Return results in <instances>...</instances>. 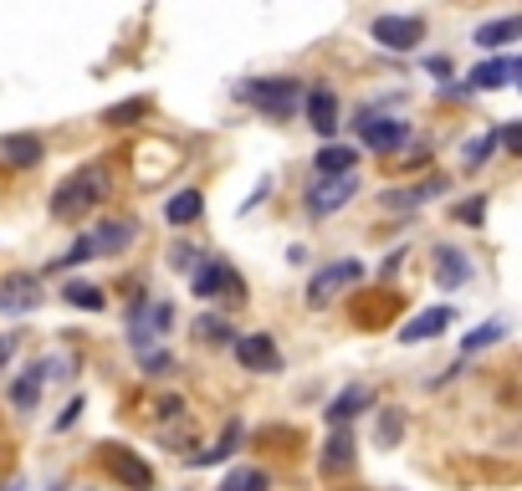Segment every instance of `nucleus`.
<instances>
[{
    "label": "nucleus",
    "instance_id": "nucleus-37",
    "mask_svg": "<svg viewBox=\"0 0 522 491\" xmlns=\"http://www.w3.org/2000/svg\"><path fill=\"white\" fill-rule=\"evenodd\" d=\"M77 415H82V399H72V405H67V415H62V420H57V430H67V425H72V420H77Z\"/></svg>",
    "mask_w": 522,
    "mask_h": 491
},
{
    "label": "nucleus",
    "instance_id": "nucleus-4",
    "mask_svg": "<svg viewBox=\"0 0 522 491\" xmlns=\"http://www.w3.org/2000/svg\"><path fill=\"white\" fill-rule=\"evenodd\" d=\"M236 348V364L251 369V374H277L282 369V353H277V338L267 333H246V338H231Z\"/></svg>",
    "mask_w": 522,
    "mask_h": 491
},
{
    "label": "nucleus",
    "instance_id": "nucleus-17",
    "mask_svg": "<svg viewBox=\"0 0 522 491\" xmlns=\"http://www.w3.org/2000/svg\"><path fill=\"white\" fill-rule=\"evenodd\" d=\"M0 159H6L11 169H36L41 164V139H31V133H11V139H0Z\"/></svg>",
    "mask_w": 522,
    "mask_h": 491
},
{
    "label": "nucleus",
    "instance_id": "nucleus-23",
    "mask_svg": "<svg viewBox=\"0 0 522 491\" xmlns=\"http://www.w3.org/2000/svg\"><path fill=\"white\" fill-rule=\"evenodd\" d=\"M200 210H205V195L200 190H180L164 205V220H169V226H190V220H200Z\"/></svg>",
    "mask_w": 522,
    "mask_h": 491
},
{
    "label": "nucleus",
    "instance_id": "nucleus-11",
    "mask_svg": "<svg viewBox=\"0 0 522 491\" xmlns=\"http://www.w3.org/2000/svg\"><path fill=\"white\" fill-rule=\"evenodd\" d=\"M139 236V226H134V220H103V226L98 231H87V251H93V256H113V251H128V241H134Z\"/></svg>",
    "mask_w": 522,
    "mask_h": 491
},
{
    "label": "nucleus",
    "instance_id": "nucleus-34",
    "mask_svg": "<svg viewBox=\"0 0 522 491\" xmlns=\"http://www.w3.org/2000/svg\"><path fill=\"white\" fill-rule=\"evenodd\" d=\"M164 369H169V353H164V348H159V353L149 348V353H144V374H164Z\"/></svg>",
    "mask_w": 522,
    "mask_h": 491
},
{
    "label": "nucleus",
    "instance_id": "nucleus-8",
    "mask_svg": "<svg viewBox=\"0 0 522 491\" xmlns=\"http://www.w3.org/2000/svg\"><path fill=\"white\" fill-rule=\"evenodd\" d=\"M364 282V261H333V266H323V272L313 277V287H308V302H328L333 292H343V287H359Z\"/></svg>",
    "mask_w": 522,
    "mask_h": 491
},
{
    "label": "nucleus",
    "instance_id": "nucleus-30",
    "mask_svg": "<svg viewBox=\"0 0 522 491\" xmlns=\"http://www.w3.org/2000/svg\"><path fill=\"white\" fill-rule=\"evenodd\" d=\"M236 440H241V425H226L221 445H210V451H200V456H195V466H215V461H226V456L236 451Z\"/></svg>",
    "mask_w": 522,
    "mask_h": 491
},
{
    "label": "nucleus",
    "instance_id": "nucleus-22",
    "mask_svg": "<svg viewBox=\"0 0 522 491\" xmlns=\"http://www.w3.org/2000/svg\"><path fill=\"white\" fill-rule=\"evenodd\" d=\"M435 195H446V180H425L420 190H384L379 200H384L389 210H415L420 200H435Z\"/></svg>",
    "mask_w": 522,
    "mask_h": 491
},
{
    "label": "nucleus",
    "instance_id": "nucleus-24",
    "mask_svg": "<svg viewBox=\"0 0 522 491\" xmlns=\"http://www.w3.org/2000/svg\"><path fill=\"white\" fill-rule=\"evenodd\" d=\"M62 297H67V307H82V312H103V302H108L98 292V282H67Z\"/></svg>",
    "mask_w": 522,
    "mask_h": 491
},
{
    "label": "nucleus",
    "instance_id": "nucleus-15",
    "mask_svg": "<svg viewBox=\"0 0 522 491\" xmlns=\"http://www.w3.org/2000/svg\"><path fill=\"white\" fill-rule=\"evenodd\" d=\"M435 277H441V287H466L471 282V261L461 246H435Z\"/></svg>",
    "mask_w": 522,
    "mask_h": 491
},
{
    "label": "nucleus",
    "instance_id": "nucleus-33",
    "mask_svg": "<svg viewBox=\"0 0 522 491\" xmlns=\"http://www.w3.org/2000/svg\"><path fill=\"white\" fill-rule=\"evenodd\" d=\"M200 261H205V256L190 251V246H174V251H169V266H174V272H195Z\"/></svg>",
    "mask_w": 522,
    "mask_h": 491
},
{
    "label": "nucleus",
    "instance_id": "nucleus-27",
    "mask_svg": "<svg viewBox=\"0 0 522 491\" xmlns=\"http://www.w3.org/2000/svg\"><path fill=\"white\" fill-rule=\"evenodd\" d=\"M492 149H497V133H476V139L461 144V164H466V169H482V164L492 159Z\"/></svg>",
    "mask_w": 522,
    "mask_h": 491
},
{
    "label": "nucleus",
    "instance_id": "nucleus-5",
    "mask_svg": "<svg viewBox=\"0 0 522 491\" xmlns=\"http://www.w3.org/2000/svg\"><path fill=\"white\" fill-rule=\"evenodd\" d=\"M190 292H195V297H221V292H236V297H241V277H236L231 261L210 256V261H200L195 272H190Z\"/></svg>",
    "mask_w": 522,
    "mask_h": 491
},
{
    "label": "nucleus",
    "instance_id": "nucleus-28",
    "mask_svg": "<svg viewBox=\"0 0 522 491\" xmlns=\"http://www.w3.org/2000/svg\"><path fill=\"white\" fill-rule=\"evenodd\" d=\"M272 481H267V471H256V466H236L226 481H221V491H267Z\"/></svg>",
    "mask_w": 522,
    "mask_h": 491
},
{
    "label": "nucleus",
    "instance_id": "nucleus-12",
    "mask_svg": "<svg viewBox=\"0 0 522 491\" xmlns=\"http://www.w3.org/2000/svg\"><path fill=\"white\" fill-rule=\"evenodd\" d=\"M108 471L128 486V491H144V486H154V471L128 451V445H108Z\"/></svg>",
    "mask_w": 522,
    "mask_h": 491
},
{
    "label": "nucleus",
    "instance_id": "nucleus-9",
    "mask_svg": "<svg viewBox=\"0 0 522 491\" xmlns=\"http://www.w3.org/2000/svg\"><path fill=\"white\" fill-rule=\"evenodd\" d=\"M359 139L374 154H395L400 144H410V123H400V118H359Z\"/></svg>",
    "mask_w": 522,
    "mask_h": 491
},
{
    "label": "nucleus",
    "instance_id": "nucleus-7",
    "mask_svg": "<svg viewBox=\"0 0 522 491\" xmlns=\"http://www.w3.org/2000/svg\"><path fill=\"white\" fill-rule=\"evenodd\" d=\"M169 328V302H139L134 312H128V343H134L139 353H149V338H159Z\"/></svg>",
    "mask_w": 522,
    "mask_h": 491
},
{
    "label": "nucleus",
    "instance_id": "nucleus-25",
    "mask_svg": "<svg viewBox=\"0 0 522 491\" xmlns=\"http://www.w3.org/2000/svg\"><path fill=\"white\" fill-rule=\"evenodd\" d=\"M144 118H149V98H128V103H113L103 113L108 128H128V123H144Z\"/></svg>",
    "mask_w": 522,
    "mask_h": 491
},
{
    "label": "nucleus",
    "instance_id": "nucleus-13",
    "mask_svg": "<svg viewBox=\"0 0 522 491\" xmlns=\"http://www.w3.org/2000/svg\"><path fill=\"white\" fill-rule=\"evenodd\" d=\"M41 302V287H36V277H26V272H16V277H6L0 282V312H31Z\"/></svg>",
    "mask_w": 522,
    "mask_h": 491
},
{
    "label": "nucleus",
    "instance_id": "nucleus-19",
    "mask_svg": "<svg viewBox=\"0 0 522 491\" xmlns=\"http://www.w3.org/2000/svg\"><path fill=\"white\" fill-rule=\"evenodd\" d=\"M364 405H369V389H364V384H348V389L333 399V405H328V425H338V430H343V425L354 420Z\"/></svg>",
    "mask_w": 522,
    "mask_h": 491
},
{
    "label": "nucleus",
    "instance_id": "nucleus-35",
    "mask_svg": "<svg viewBox=\"0 0 522 491\" xmlns=\"http://www.w3.org/2000/svg\"><path fill=\"white\" fill-rule=\"evenodd\" d=\"M195 328H200V333H205V338H231V333H226V323H221V318H200V323H195Z\"/></svg>",
    "mask_w": 522,
    "mask_h": 491
},
{
    "label": "nucleus",
    "instance_id": "nucleus-16",
    "mask_svg": "<svg viewBox=\"0 0 522 491\" xmlns=\"http://www.w3.org/2000/svg\"><path fill=\"white\" fill-rule=\"evenodd\" d=\"M308 123H313V133H338V98L328 93V87H313L308 93Z\"/></svg>",
    "mask_w": 522,
    "mask_h": 491
},
{
    "label": "nucleus",
    "instance_id": "nucleus-38",
    "mask_svg": "<svg viewBox=\"0 0 522 491\" xmlns=\"http://www.w3.org/2000/svg\"><path fill=\"white\" fill-rule=\"evenodd\" d=\"M425 67H430L435 77H446V72H451V62H446V57H425Z\"/></svg>",
    "mask_w": 522,
    "mask_h": 491
},
{
    "label": "nucleus",
    "instance_id": "nucleus-40",
    "mask_svg": "<svg viewBox=\"0 0 522 491\" xmlns=\"http://www.w3.org/2000/svg\"><path fill=\"white\" fill-rule=\"evenodd\" d=\"M0 491H21V486H16V481H11V486H0Z\"/></svg>",
    "mask_w": 522,
    "mask_h": 491
},
{
    "label": "nucleus",
    "instance_id": "nucleus-6",
    "mask_svg": "<svg viewBox=\"0 0 522 491\" xmlns=\"http://www.w3.org/2000/svg\"><path fill=\"white\" fill-rule=\"evenodd\" d=\"M354 195H359V174H333V180H318L308 190V215H333Z\"/></svg>",
    "mask_w": 522,
    "mask_h": 491
},
{
    "label": "nucleus",
    "instance_id": "nucleus-14",
    "mask_svg": "<svg viewBox=\"0 0 522 491\" xmlns=\"http://www.w3.org/2000/svg\"><path fill=\"white\" fill-rule=\"evenodd\" d=\"M451 318H456L451 307H430V312H420V318H410L400 328V343H430V338H441L451 328Z\"/></svg>",
    "mask_w": 522,
    "mask_h": 491
},
{
    "label": "nucleus",
    "instance_id": "nucleus-36",
    "mask_svg": "<svg viewBox=\"0 0 522 491\" xmlns=\"http://www.w3.org/2000/svg\"><path fill=\"white\" fill-rule=\"evenodd\" d=\"M497 139H502L507 149H517V144H522V133H517V123H502V133H497Z\"/></svg>",
    "mask_w": 522,
    "mask_h": 491
},
{
    "label": "nucleus",
    "instance_id": "nucleus-21",
    "mask_svg": "<svg viewBox=\"0 0 522 491\" xmlns=\"http://www.w3.org/2000/svg\"><path fill=\"white\" fill-rule=\"evenodd\" d=\"M354 451H359L354 435H348V430H333L328 445H323V471H348V466H354Z\"/></svg>",
    "mask_w": 522,
    "mask_h": 491
},
{
    "label": "nucleus",
    "instance_id": "nucleus-3",
    "mask_svg": "<svg viewBox=\"0 0 522 491\" xmlns=\"http://www.w3.org/2000/svg\"><path fill=\"white\" fill-rule=\"evenodd\" d=\"M369 36L379 41L384 52H415L420 41H425V21L420 16H379L369 26Z\"/></svg>",
    "mask_w": 522,
    "mask_h": 491
},
{
    "label": "nucleus",
    "instance_id": "nucleus-39",
    "mask_svg": "<svg viewBox=\"0 0 522 491\" xmlns=\"http://www.w3.org/2000/svg\"><path fill=\"white\" fill-rule=\"evenodd\" d=\"M11 353H16V338H0V369L11 364Z\"/></svg>",
    "mask_w": 522,
    "mask_h": 491
},
{
    "label": "nucleus",
    "instance_id": "nucleus-32",
    "mask_svg": "<svg viewBox=\"0 0 522 491\" xmlns=\"http://www.w3.org/2000/svg\"><path fill=\"white\" fill-rule=\"evenodd\" d=\"M400 430H405V425H400V415H395V410H384V415H379L374 440H379V445H395V435H400Z\"/></svg>",
    "mask_w": 522,
    "mask_h": 491
},
{
    "label": "nucleus",
    "instance_id": "nucleus-29",
    "mask_svg": "<svg viewBox=\"0 0 522 491\" xmlns=\"http://www.w3.org/2000/svg\"><path fill=\"white\" fill-rule=\"evenodd\" d=\"M507 338V323L502 318H492V323H482V328H476V333H466V353H482V348H492V343H502Z\"/></svg>",
    "mask_w": 522,
    "mask_h": 491
},
{
    "label": "nucleus",
    "instance_id": "nucleus-26",
    "mask_svg": "<svg viewBox=\"0 0 522 491\" xmlns=\"http://www.w3.org/2000/svg\"><path fill=\"white\" fill-rule=\"evenodd\" d=\"M41 374H47V369L36 364L31 374L16 379V389H11V405H16V410H36V399H41Z\"/></svg>",
    "mask_w": 522,
    "mask_h": 491
},
{
    "label": "nucleus",
    "instance_id": "nucleus-2",
    "mask_svg": "<svg viewBox=\"0 0 522 491\" xmlns=\"http://www.w3.org/2000/svg\"><path fill=\"white\" fill-rule=\"evenodd\" d=\"M241 98L267 118H287L302 103V82L297 77H251V82H241Z\"/></svg>",
    "mask_w": 522,
    "mask_h": 491
},
{
    "label": "nucleus",
    "instance_id": "nucleus-20",
    "mask_svg": "<svg viewBox=\"0 0 522 491\" xmlns=\"http://www.w3.org/2000/svg\"><path fill=\"white\" fill-rule=\"evenodd\" d=\"M517 36H522V21H517V16H502V21H487V26H476V47L497 52V47H507V41H517Z\"/></svg>",
    "mask_w": 522,
    "mask_h": 491
},
{
    "label": "nucleus",
    "instance_id": "nucleus-10",
    "mask_svg": "<svg viewBox=\"0 0 522 491\" xmlns=\"http://www.w3.org/2000/svg\"><path fill=\"white\" fill-rule=\"evenodd\" d=\"M522 77V62L517 57H497V62H482L471 77H466V87L471 93H497V87H512Z\"/></svg>",
    "mask_w": 522,
    "mask_h": 491
},
{
    "label": "nucleus",
    "instance_id": "nucleus-31",
    "mask_svg": "<svg viewBox=\"0 0 522 491\" xmlns=\"http://www.w3.org/2000/svg\"><path fill=\"white\" fill-rule=\"evenodd\" d=\"M456 220H466V226H482V220H487V200H482V195L461 200V205H456Z\"/></svg>",
    "mask_w": 522,
    "mask_h": 491
},
{
    "label": "nucleus",
    "instance_id": "nucleus-1",
    "mask_svg": "<svg viewBox=\"0 0 522 491\" xmlns=\"http://www.w3.org/2000/svg\"><path fill=\"white\" fill-rule=\"evenodd\" d=\"M103 200H108V164H82L72 180L57 185L52 215H57V220H72V215H87V210L103 205Z\"/></svg>",
    "mask_w": 522,
    "mask_h": 491
},
{
    "label": "nucleus",
    "instance_id": "nucleus-18",
    "mask_svg": "<svg viewBox=\"0 0 522 491\" xmlns=\"http://www.w3.org/2000/svg\"><path fill=\"white\" fill-rule=\"evenodd\" d=\"M359 164V149H348V144H323L313 169H318V180H333V174H354Z\"/></svg>",
    "mask_w": 522,
    "mask_h": 491
}]
</instances>
